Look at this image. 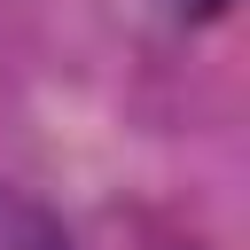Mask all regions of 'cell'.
Wrapping results in <instances>:
<instances>
[{
    "label": "cell",
    "mask_w": 250,
    "mask_h": 250,
    "mask_svg": "<svg viewBox=\"0 0 250 250\" xmlns=\"http://www.w3.org/2000/svg\"><path fill=\"white\" fill-rule=\"evenodd\" d=\"M0 250H78V234H70L39 195H23V188L0 180Z\"/></svg>",
    "instance_id": "cell-1"
}]
</instances>
